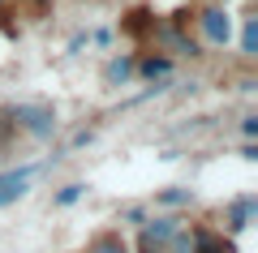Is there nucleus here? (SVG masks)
<instances>
[{"label":"nucleus","mask_w":258,"mask_h":253,"mask_svg":"<svg viewBox=\"0 0 258 253\" xmlns=\"http://www.w3.org/2000/svg\"><path fill=\"white\" fill-rule=\"evenodd\" d=\"M142 219H147V210H142V206H129L125 210V223H142Z\"/></svg>","instance_id":"obj_16"},{"label":"nucleus","mask_w":258,"mask_h":253,"mask_svg":"<svg viewBox=\"0 0 258 253\" xmlns=\"http://www.w3.org/2000/svg\"><path fill=\"white\" fill-rule=\"evenodd\" d=\"M9 120H13L18 133L39 137V142L56 133V112L47 108V103H18V108H9Z\"/></svg>","instance_id":"obj_2"},{"label":"nucleus","mask_w":258,"mask_h":253,"mask_svg":"<svg viewBox=\"0 0 258 253\" xmlns=\"http://www.w3.org/2000/svg\"><path fill=\"white\" fill-rule=\"evenodd\" d=\"M241 133H245V142H254V137H258V116H245V120H241Z\"/></svg>","instance_id":"obj_14"},{"label":"nucleus","mask_w":258,"mask_h":253,"mask_svg":"<svg viewBox=\"0 0 258 253\" xmlns=\"http://www.w3.org/2000/svg\"><path fill=\"white\" fill-rule=\"evenodd\" d=\"M155 202H159V206H189V202H194V193H189V189H164Z\"/></svg>","instance_id":"obj_11"},{"label":"nucleus","mask_w":258,"mask_h":253,"mask_svg":"<svg viewBox=\"0 0 258 253\" xmlns=\"http://www.w3.org/2000/svg\"><path fill=\"white\" fill-rule=\"evenodd\" d=\"M30 193V181H13V185H0V210L13 206V202H22Z\"/></svg>","instance_id":"obj_9"},{"label":"nucleus","mask_w":258,"mask_h":253,"mask_svg":"<svg viewBox=\"0 0 258 253\" xmlns=\"http://www.w3.org/2000/svg\"><path fill=\"white\" fill-rule=\"evenodd\" d=\"M185 18L189 13H172L164 22H151V43L164 56H198V43L185 35Z\"/></svg>","instance_id":"obj_1"},{"label":"nucleus","mask_w":258,"mask_h":253,"mask_svg":"<svg viewBox=\"0 0 258 253\" xmlns=\"http://www.w3.org/2000/svg\"><path fill=\"white\" fill-rule=\"evenodd\" d=\"M241 56H245V60L258 56V18H254V13L241 18Z\"/></svg>","instance_id":"obj_8"},{"label":"nucleus","mask_w":258,"mask_h":253,"mask_svg":"<svg viewBox=\"0 0 258 253\" xmlns=\"http://www.w3.org/2000/svg\"><path fill=\"white\" fill-rule=\"evenodd\" d=\"M168 244H172V253H194V236L185 232V227H181V232H176V236H172Z\"/></svg>","instance_id":"obj_13"},{"label":"nucleus","mask_w":258,"mask_h":253,"mask_svg":"<svg viewBox=\"0 0 258 253\" xmlns=\"http://www.w3.org/2000/svg\"><path fill=\"white\" fill-rule=\"evenodd\" d=\"M5 5H22V0H0V9H5Z\"/></svg>","instance_id":"obj_17"},{"label":"nucleus","mask_w":258,"mask_h":253,"mask_svg":"<svg viewBox=\"0 0 258 253\" xmlns=\"http://www.w3.org/2000/svg\"><path fill=\"white\" fill-rule=\"evenodd\" d=\"M138 253H168V249H164V244H151L147 236H138Z\"/></svg>","instance_id":"obj_15"},{"label":"nucleus","mask_w":258,"mask_h":253,"mask_svg":"<svg viewBox=\"0 0 258 253\" xmlns=\"http://www.w3.org/2000/svg\"><path fill=\"white\" fill-rule=\"evenodd\" d=\"M254 210H258V202H254V198L232 202V206H228V219H224V223H228V232H245L249 219H254Z\"/></svg>","instance_id":"obj_7"},{"label":"nucleus","mask_w":258,"mask_h":253,"mask_svg":"<svg viewBox=\"0 0 258 253\" xmlns=\"http://www.w3.org/2000/svg\"><path fill=\"white\" fill-rule=\"evenodd\" d=\"M86 253H129V249H125V240H120V236H112V232H108V236H95Z\"/></svg>","instance_id":"obj_10"},{"label":"nucleus","mask_w":258,"mask_h":253,"mask_svg":"<svg viewBox=\"0 0 258 253\" xmlns=\"http://www.w3.org/2000/svg\"><path fill=\"white\" fill-rule=\"evenodd\" d=\"M181 219H176V215H155V219H142V236H147V240L151 244H164V249H168V240H172V236L176 232H181Z\"/></svg>","instance_id":"obj_4"},{"label":"nucleus","mask_w":258,"mask_h":253,"mask_svg":"<svg viewBox=\"0 0 258 253\" xmlns=\"http://www.w3.org/2000/svg\"><path fill=\"white\" fill-rule=\"evenodd\" d=\"M134 60H138V56H129V52L112 56L108 69H103V81H108V86H125V81L134 77Z\"/></svg>","instance_id":"obj_6"},{"label":"nucleus","mask_w":258,"mask_h":253,"mask_svg":"<svg viewBox=\"0 0 258 253\" xmlns=\"http://www.w3.org/2000/svg\"><path fill=\"white\" fill-rule=\"evenodd\" d=\"M134 73H142L147 81H164L168 73H172V56L151 52V56H142V60H134Z\"/></svg>","instance_id":"obj_5"},{"label":"nucleus","mask_w":258,"mask_h":253,"mask_svg":"<svg viewBox=\"0 0 258 253\" xmlns=\"http://www.w3.org/2000/svg\"><path fill=\"white\" fill-rule=\"evenodd\" d=\"M194 22H198V30H203V39L211 47H228L232 39V18L224 13V5H207V9L194 13Z\"/></svg>","instance_id":"obj_3"},{"label":"nucleus","mask_w":258,"mask_h":253,"mask_svg":"<svg viewBox=\"0 0 258 253\" xmlns=\"http://www.w3.org/2000/svg\"><path fill=\"white\" fill-rule=\"evenodd\" d=\"M82 193H86V185H78V181H74V185H64V189L56 193V206H74Z\"/></svg>","instance_id":"obj_12"}]
</instances>
